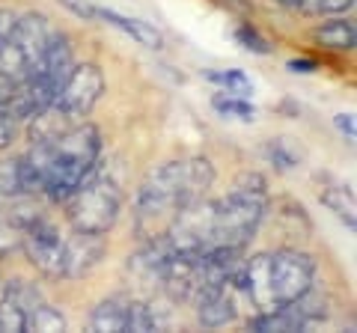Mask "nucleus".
Returning <instances> with one entry per match:
<instances>
[{"instance_id":"obj_19","label":"nucleus","mask_w":357,"mask_h":333,"mask_svg":"<svg viewBox=\"0 0 357 333\" xmlns=\"http://www.w3.org/2000/svg\"><path fill=\"white\" fill-rule=\"evenodd\" d=\"M211 107H215L220 116H232V119H241V122H253L256 119V107L244 95L218 93L215 98H211Z\"/></svg>"},{"instance_id":"obj_21","label":"nucleus","mask_w":357,"mask_h":333,"mask_svg":"<svg viewBox=\"0 0 357 333\" xmlns=\"http://www.w3.org/2000/svg\"><path fill=\"white\" fill-rule=\"evenodd\" d=\"M27 330H45V333H54V330H66V318L60 309H54L51 304H39L33 313H27Z\"/></svg>"},{"instance_id":"obj_20","label":"nucleus","mask_w":357,"mask_h":333,"mask_svg":"<svg viewBox=\"0 0 357 333\" xmlns=\"http://www.w3.org/2000/svg\"><path fill=\"white\" fill-rule=\"evenodd\" d=\"M265 158L271 161L280 173H289V170H298V164H301V155L289 146V140L286 137H277V140H268L265 143Z\"/></svg>"},{"instance_id":"obj_1","label":"nucleus","mask_w":357,"mask_h":333,"mask_svg":"<svg viewBox=\"0 0 357 333\" xmlns=\"http://www.w3.org/2000/svg\"><path fill=\"white\" fill-rule=\"evenodd\" d=\"M211 182H215V166L199 155L185 161H167L158 170H152L143 179L137 191V206H134L137 235L143 241L161 238L188 203L206 196Z\"/></svg>"},{"instance_id":"obj_9","label":"nucleus","mask_w":357,"mask_h":333,"mask_svg":"<svg viewBox=\"0 0 357 333\" xmlns=\"http://www.w3.org/2000/svg\"><path fill=\"white\" fill-rule=\"evenodd\" d=\"M75 69V51H72V39L66 36V33H57V30H51V36L48 42H45V51H42V57L39 63L33 65V72H39L45 75L48 81L57 86V93H60V86L63 81L69 77V72Z\"/></svg>"},{"instance_id":"obj_31","label":"nucleus","mask_w":357,"mask_h":333,"mask_svg":"<svg viewBox=\"0 0 357 333\" xmlns=\"http://www.w3.org/2000/svg\"><path fill=\"white\" fill-rule=\"evenodd\" d=\"M13 93H15V81L0 72V110L9 107V102H13Z\"/></svg>"},{"instance_id":"obj_17","label":"nucleus","mask_w":357,"mask_h":333,"mask_svg":"<svg viewBox=\"0 0 357 333\" xmlns=\"http://www.w3.org/2000/svg\"><path fill=\"white\" fill-rule=\"evenodd\" d=\"M319 199H321V206H328L337 217H342L345 224H349V229H354V194L349 187L331 185L325 191H319Z\"/></svg>"},{"instance_id":"obj_5","label":"nucleus","mask_w":357,"mask_h":333,"mask_svg":"<svg viewBox=\"0 0 357 333\" xmlns=\"http://www.w3.org/2000/svg\"><path fill=\"white\" fill-rule=\"evenodd\" d=\"M18 247L24 250L27 262L48 280H63L66 277V238L60 235V229L45 220L42 215L36 220L21 229Z\"/></svg>"},{"instance_id":"obj_34","label":"nucleus","mask_w":357,"mask_h":333,"mask_svg":"<svg viewBox=\"0 0 357 333\" xmlns=\"http://www.w3.org/2000/svg\"><path fill=\"white\" fill-rule=\"evenodd\" d=\"M277 3H283V6H304L307 0H277Z\"/></svg>"},{"instance_id":"obj_16","label":"nucleus","mask_w":357,"mask_h":333,"mask_svg":"<svg viewBox=\"0 0 357 333\" xmlns=\"http://www.w3.org/2000/svg\"><path fill=\"white\" fill-rule=\"evenodd\" d=\"M274 217L280 220V224H286V235H310L312 232V224H310V217L304 212V206L295 203V199H277L274 203Z\"/></svg>"},{"instance_id":"obj_15","label":"nucleus","mask_w":357,"mask_h":333,"mask_svg":"<svg viewBox=\"0 0 357 333\" xmlns=\"http://www.w3.org/2000/svg\"><path fill=\"white\" fill-rule=\"evenodd\" d=\"M316 42L333 51H354L357 45V27L351 18H331L321 27H316Z\"/></svg>"},{"instance_id":"obj_4","label":"nucleus","mask_w":357,"mask_h":333,"mask_svg":"<svg viewBox=\"0 0 357 333\" xmlns=\"http://www.w3.org/2000/svg\"><path fill=\"white\" fill-rule=\"evenodd\" d=\"M122 212V191L110 179H89L66 199V215L75 232H98L107 235L116 226Z\"/></svg>"},{"instance_id":"obj_27","label":"nucleus","mask_w":357,"mask_h":333,"mask_svg":"<svg viewBox=\"0 0 357 333\" xmlns=\"http://www.w3.org/2000/svg\"><path fill=\"white\" fill-rule=\"evenodd\" d=\"M18 241H21V229L0 215V256H6L9 250H15Z\"/></svg>"},{"instance_id":"obj_12","label":"nucleus","mask_w":357,"mask_h":333,"mask_svg":"<svg viewBox=\"0 0 357 333\" xmlns=\"http://www.w3.org/2000/svg\"><path fill=\"white\" fill-rule=\"evenodd\" d=\"M128 309L131 297L128 295H110L93 309L89 316V330L96 333H126L128 330Z\"/></svg>"},{"instance_id":"obj_14","label":"nucleus","mask_w":357,"mask_h":333,"mask_svg":"<svg viewBox=\"0 0 357 333\" xmlns=\"http://www.w3.org/2000/svg\"><path fill=\"white\" fill-rule=\"evenodd\" d=\"M96 18H102L107 21V24H114L119 27L122 33H128L131 39H137L143 48H149V51H161L164 48V36L155 27H149L146 21H137V18H128V15H119L114 13V9H98Z\"/></svg>"},{"instance_id":"obj_18","label":"nucleus","mask_w":357,"mask_h":333,"mask_svg":"<svg viewBox=\"0 0 357 333\" xmlns=\"http://www.w3.org/2000/svg\"><path fill=\"white\" fill-rule=\"evenodd\" d=\"M0 330L3 333H24L27 330V309L18 304L15 295L3 288L0 295Z\"/></svg>"},{"instance_id":"obj_8","label":"nucleus","mask_w":357,"mask_h":333,"mask_svg":"<svg viewBox=\"0 0 357 333\" xmlns=\"http://www.w3.org/2000/svg\"><path fill=\"white\" fill-rule=\"evenodd\" d=\"M107 241L98 232H75L66 238V280H81L102 265Z\"/></svg>"},{"instance_id":"obj_32","label":"nucleus","mask_w":357,"mask_h":333,"mask_svg":"<svg viewBox=\"0 0 357 333\" xmlns=\"http://www.w3.org/2000/svg\"><path fill=\"white\" fill-rule=\"evenodd\" d=\"M333 122H337V128H340L342 134H345V140H354L357 131H354V116H351V114H340V116L333 119Z\"/></svg>"},{"instance_id":"obj_25","label":"nucleus","mask_w":357,"mask_h":333,"mask_svg":"<svg viewBox=\"0 0 357 333\" xmlns=\"http://www.w3.org/2000/svg\"><path fill=\"white\" fill-rule=\"evenodd\" d=\"M236 39H238V45L244 51H250V54H259V57H268L274 48H271V42H268L265 36H259L253 27H238L236 30Z\"/></svg>"},{"instance_id":"obj_6","label":"nucleus","mask_w":357,"mask_h":333,"mask_svg":"<svg viewBox=\"0 0 357 333\" xmlns=\"http://www.w3.org/2000/svg\"><path fill=\"white\" fill-rule=\"evenodd\" d=\"M316 283V259L295 247H283L271 253V288L277 307L292 304Z\"/></svg>"},{"instance_id":"obj_3","label":"nucleus","mask_w":357,"mask_h":333,"mask_svg":"<svg viewBox=\"0 0 357 333\" xmlns=\"http://www.w3.org/2000/svg\"><path fill=\"white\" fill-rule=\"evenodd\" d=\"M268 215V182L262 173H241L232 191L215 203L211 247H248ZM208 247V250H211Z\"/></svg>"},{"instance_id":"obj_24","label":"nucleus","mask_w":357,"mask_h":333,"mask_svg":"<svg viewBox=\"0 0 357 333\" xmlns=\"http://www.w3.org/2000/svg\"><path fill=\"white\" fill-rule=\"evenodd\" d=\"M128 330H137V333L158 330V321H155V307L143 304V301H131V309H128Z\"/></svg>"},{"instance_id":"obj_35","label":"nucleus","mask_w":357,"mask_h":333,"mask_svg":"<svg viewBox=\"0 0 357 333\" xmlns=\"http://www.w3.org/2000/svg\"><path fill=\"white\" fill-rule=\"evenodd\" d=\"M0 295H3V280H0Z\"/></svg>"},{"instance_id":"obj_29","label":"nucleus","mask_w":357,"mask_h":333,"mask_svg":"<svg viewBox=\"0 0 357 333\" xmlns=\"http://www.w3.org/2000/svg\"><path fill=\"white\" fill-rule=\"evenodd\" d=\"M60 3L69 9V13H75L77 18H84V21H96V13H98V6H93L89 0H60Z\"/></svg>"},{"instance_id":"obj_7","label":"nucleus","mask_w":357,"mask_h":333,"mask_svg":"<svg viewBox=\"0 0 357 333\" xmlns=\"http://www.w3.org/2000/svg\"><path fill=\"white\" fill-rule=\"evenodd\" d=\"M105 93V75L98 69L96 63H75V69L69 72V77L63 81L57 98H54V104L69 119L81 122L89 110L98 104V98Z\"/></svg>"},{"instance_id":"obj_28","label":"nucleus","mask_w":357,"mask_h":333,"mask_svg":"<svg viewBox=\"0 0 357 333\" xmlns=\"http://www.w3.org/2000/svg\"><path fill=\"white\" fill-rule=\"evenodd\" d=\"M15 134H18V122L9 116L6 110H0V152H6L9 146H13Z\"/></svg>"},{"instance_id":"obj_2","label":"nucleus","mask_w":357,"mask_h":333,"mask_svg":"<svg viewBox=\"0 0 357 333\" xmlns=\"http://www.w3.org/2000/svg\"><path fill=\"white\" fill-rule=\"evenodd\" d=\"M102 158V134L89 122H75L63 137L51 143V161L45 173L42 194L51 203H66L89 176Z\"/></svg>"},{"instance_id":"obj_33","label":"nucleus","mask_w":357,"mask_h":333,"mask_svg":"<svg viewBox=\"0 0 357 333\" xmlns=\"http://www.w3.org/2000/svg\"><path fill=\"white\" fill-rule=\"evenodd\" d=\"M316 69H319L316 60H289V72H295V75H312Z\"/></svg>"},{"instance_id":"obj_30","label":"nucleus","mask_w":357,"mask_h":333,"mask_svg":"<svg viewBox=\"0 0 357 333\" xmlns=\"http://www.w3.org/2000/svg\"><path fill=\"white\" fill-rule=\"evenodd\" d=\"M15 24H18V13H13V9H0V42L13 36Z\"/></svg>"},{"instance_id":"obj_11","label":"nucleus","mask_w":357,"mask_h":333,"mask_svg":"<svg viewBox=\"0 0 357 333\" xmlns=\"http://www.w3.org/2000/svg\"><path fill=\"white\" fill-rule=\"evenodd\" d=\"M48 36H51V24H48V18H45L42 13H24V15H18L15 33L9 39H13L15 45L24 51V57L30 60V72H33V65L39 63Z\"/></svg>"},{"instance_id":"obj_13","label":"nucleus","mask_w":357,"mask_h":333,"mask_svg":"<svg viewBox=\"0 0 357 333\" xmlns=\"http://www.w3.org/2000/svg\"><path fill=\"white\" fill-rule=\"evenodd\" d=\"M30 122V128H27V134H30V143H54L57 137H63L66 131H69L75 125V119H69L63 114V110L57 104H51V107H45L42 114H36Z\"/></svg>"},{"instance_id":"obj_22","label":"nucleus","mask_w":357,"mask_h":333,"mask_svg":"<svg viewBox=\"0 0 357 333\" xmlns=\"http://www.w3.org/2000/svg\"><path fill=\"white\" fill-rule=\"evenodd\" d=\"M208 81H211V84H218V86H223V90L232 93V95H244V98H248V95L253 93L250 77L244 75V72H238V69H227V72H208Z\"/></svg>"},{"instance_id":"obj_26","label":"nucleus","mask_w":357,"mask_h":333,"mask_svg":"<svg viewBox=\"0 0 357 333\" xmlns=\"http://www.w3.org/2000/svg\"><path fill=\"white\" fill-rule=\"evenodd\" d=\"M304 6H310L319 15H342L354 6V0H307Z\"/></svg>"},{"instance_id":"obj_23","label":"nucleus","mask_w":357,"mask_h":333,"mask_svg":"<svg viewBox=\"0 0 357 333\" xmlns=\"http://www.w3.org/2000/svg\"><path fill=\"white\" fill-rule=\"evenodd\" d=\"M3 288L9 295H15L18 297V304L27 309V313H33L45 297H42V292H39V286L36 283H27V280H9V283H3Z\"/></svg>"},{"instance_id":"obj_10","label":"nucleus","mask_w":357,"mask_h":333,"mask_svg":"<svg viewBox=\"0 0 357 333\" xmlns=\"http://www.w3.org/2000/svg\"><path fill=\"white\" fill-rule=\"evenodd\" d=\"M194 304H197V316H199V325L203 327H223V325H229V321H236V316H238V295L232 292L229 283L199 295Z\"/></svg>"}]
</instances>
